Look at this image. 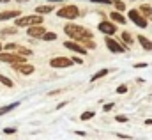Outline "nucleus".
Returning <instances> with one entry per match:
<instances>
[{
	"mask_svg": "<svg viewBox=\"0 0 152 140\" xmlns=\"http://www.w3.org/2000/svg\"><path fill=\"white\" fill-rule=\"evenodd\" d=\"M73 62H75V64H83V60H81V59H78V57L73 59Z\"/></svg>",
	"mask_w": 152,
	"mask_h": 140,
	"instance_id": "2f4dec72",
	"label": "nucleus"
},
{
	"mask_svg": "<svg viewBox=\"0 0 152 140\" xmlns=\"http://www.w3.org/2000/svg\"><path fill=\"white\" fill-rule=\"evenodd\" d=\"M106 46H108V50H110V52H113V53H122V52L126 50V48H122V46L115 41L113 37H110V35L106 37Z\"/></svg>",
	"mask_w": 152,
	"mask_h": 140,
	"instance_id": "9d476101",
	"label": "nucleus"
},
{
	"mask_svg": "<svg viewBox=\"0 0 152 140\" xmlns=\"http://www.w3.org/2000/svg\"><path fill=\"white\" fill-rule=\"evenodd\" d=\"M16 71H20L21 74H32L34 73V66L32 64H27V62H23V64H18V66H12Z\"/></svg>",
	"mask_w": 152,
	"mask_h": 140,
	"instance_id": "9b49d317",
	"label": "nucleus"
},
{
	"mask_svg": "<svg viewBox=\"0 0 152 140\" xmlns=\"http://www.w3.org/2000/svg\"><path fill=\"white\" fill-rule=\"evenodd\" d=\"M75 62L73 59H67V57H53L50 60V66L51 68H71Z\"/></svg>",
	"mask_w": 152,
	"mask_h": 140,
	"instance_id": "423d86ee",
	"label": "nucleus"
},
{
	"mask_svg": "<svg viewBox=\"0 0 152 140\" xmlns=\"http://www.w3.org/2000/svg\"><path fill=\"white\" fill-rule=\"evenodd\" d=\"M80 43H81V44H83L85 48H88V50H94V48H96V44H94V43H92L90 39H81Z\"/></svg>",
	"mask_w": 152,
	"mask_h": 140,
	"instance_id": "4be33fe9",
	"label": "nucleus"
},
{
	"mask_svg": "<svg viewBox=\"0 0 152 140\" xmlns=\"http://www.w3.org/2000/svg\"><path fill=\"white\" fill-rule=\"evenodd\" d=\"M18 105H20V103H12V105L2 106V108H0V115H4V113H7V112H11V110H14V108H16Z\"/></svg>",
	"mask_w": 152,
	"mask_h": 140,
	"instance_id": "aec40b11",
	"label": "nucleus"
},
{
	"mask_svg": "<svg viewBox=\"0 0 152 140\" xmlns=\"http://www.w3.org/2000/svg\"><path fill=\"white\" fill-rule=\"evenodd\" d=\"M140 13L145 16V18H152V7L149 4H145V5H140Z\"/></svg>",
	"mask_w": 152,
	"mask_h": 140,
	"instance_id": "dca6fc26",
	"label": "nucleus"
},
{
	"mask_svg": "<svg viewBox=\"0 0 152 140\" xmlns=\"http://www.w3.org/2000/svg\"><path fill=\"white\" fill-rule=\"evenodd\" d=\"M4 133H5V135H12V133H16V130H14V128H5Z\"/></svg>",
	"mask_w": 152,
	"mask_h": 140,
	"instance_id": "c756f323",
	"label": "nucleus"
},
{
	"mask_svg": "<svg viewBox=\"0 0 152 140\" xmlns=\"http://www.w3.org/2000/svg\"><path fill=\"white\" fill-rule=\"evenodd\" d=\"M64 48H67V50H73L76 53H81V55H85L87 53V50H85V46L81 44V43H78V41H66L64 43Z\"/></svg>",
	"mask_w": 152,
	"mask_h": 140,
	"instance_id": "6e6552de",
	"label": "nucleus"
},
{
	"mask_svg": "<svg viewBox=\"0 0 152 140\" xmlns=\"http://www.w3.org/2000/svg\"><path fill=\"white\" fill-rule=\"evenodd\" d=\"M138 43L142 44V48H143V50H147V52H149V50H152L151 39H147L145 35H138Z\"/></svg>",
	"mask_w": 152,
	"mask_h": 140,
	"instance_id": "ddd939ff",
	"label": "nucleus"
},
{
	"mask_svg": "<svg viewBox=\"0 0 152 140\" xmlns=\"http://www.w3.org/2000/svg\"><path fill=\"white\" fill-rule=\"evenodd\" d=\"M108 73H110L108 69H101V71H97V73H96V74H94V76L90 78V82H96V80H99V78H103V76H106Z\"/></svg>",
	"mask_w": 152,
	"mask_h": 140,
	"instance_id": "a211bd4d",
	"label": "nucleus"
},
{
	"mask_svg": "<svg viewBox=\"0 0 152 140\" xmlns=\"http://www.w3.org/2000/svg\"><path fill=\"white\" fill-rule=\"evenodd\" d=\"M18 32V27H5L0 30V35H12Z\"/></svg>",
	"mask_w": 152,
	"mask_h": 140,
	"instance_id": "f3484780",
	"label": "nucleus"
},
{
	"mask_svg": "<svg viewBox=\"0 0 152 140\" xmlns=\"http://www.w3.org/2000/svg\"><path fill=\"white\" fill-rule=\"evenodd\" d=\"M20 16V11H4L0 13V21H5V20H11V18H18Z\"/></svg>",
	"mask_w": 152,
	"mask_h": 140,
	"instance_id": "f8f14e48",
	"label": "nucleus"
},
{
	"mask_svg": "<svg viewBox=\"0 0 152 140\" xmlns=\"http://www.w3.org/2000/svg\"><path fill=\"white\" fill-rule=\"evenodd\" d=\"M145 66H147L145 62H140V64H134V68H145Z\"/></svg>",
	"mask_w": 152,
	"mask_h": 140,
	"instance_id": "473e14b6",
	"label": "nucleus"
},
{
	"mask_svg": "<svg viewBox=\"0 0 152 140\" xmlns=\"http://www.w3.org/2000/svg\"><path fill=\"white\" fill-rule=\"evenodd\" d=\"M80 14V9L76 5H64L57 11V16L58 18H66V20H75L76 16Z\"/></svg>",
	"mask_w": 152,
	"mask_h": 140,
	"instance_id": "20e7f679",
	"label": "nucleus"
},
{
	"mask_svg": "<svg viewBox=\"0 0 152 140\" xmlns=\"http://www.w3.org/2000/svg\"><path fill=\"white\" fill-rule=\"evenodd\" d=\"M2 50H4V46H2V44H0V52H2Z\"/></svg>",
	"mask_w": 152,
	"mask_h": 140,
	"instance_id": "e433bc0d",
	"label": "nucleus"
},
{
	"mask_svg": "<svg viewBox=\"0 0 152 140\" xmlns=\"http://www.w3.org/2000/svg\"><path fill=\"white\" fill-rule=\"evenodd\" d=\"M124 92H127V85H118L117 87V94H124Z\"/></svg>",
	"mask_w": 152,
	"mask_h": 140,
	"instance_id": "cd10ccee",
	"label": "nucleus"
},
{
	"mask_svg": "<svg viewBox=\"0 0 152 140\" xmlns=\"http://www.w3.org/2000/svg\"><path fill=\"white\" fill-rule=\"evenodd\" d=\"M122 39H124L127 44H131V43H133V37H131V34H129V32H126V30L122 32Z\"/></svg>",
	"mask_w": 152,
	"mask_h": 140,
	"instance_id": "a878e982",
	"label": "nucleus"
},
{
	"mask_svg": "<svg viewBox=\"0 0 152 140\" xmlns=\"http://www.w3.org/2000/svg\"><path fill=\"white\" fill-rule=\"evenodd\" d=\"M112 108H113V103H106V105L103 106V110H104V112H110Z\"/></svg>",
	"mask_w": 152,
	"mask_h": 140,
	"instance_id": "7c9ffc66",
	"label": "nucleus"
},
{
	"mask_svg": "<svg viewBox=\"0 0 152 140\" xmlns=\"http://www.w3.org/2000/svg\"><path fill=\"white\" fill-rule=\"evenodd\" d=\"M129 20H131L136 27H140V29H145V27H147V18H145L140 11H136V9H131V11H129Z\"/></svg>",
	"mask_w": 152,
	"mask_h": 140,
	"instance_id": "39448f33",
	"label": "nucleus"
},
{
	"mask_svg": "<svg viewBox=\"0 0 152 140\" xmlns=\"http://www.w3.org/2000/svg\"><path fill=\"white\" fill-rule=\"evenodd\" d=\"M145 124H152V119H147V121H145Z\"/></svg>",
	"mask_w": 152,
	"mask_h": 140,
	"instance_id": "72a5a7b5",
	"label": "nucleus"
},
{
	"mask_svg": "<svg viewBox=\"0 0 152 140\" xmlns=\"http://www.w3.org/2000/svg\"><path fill=\"white\" fill-rule=\"evenodd\" d=\"M44 32H46V30H44L42 23H41V25H30V27H28V30H27V34L30 35V37H36V39H41Z\"/></svg>",
	"mask_w": 152,
	"mask_h": 140,
	"instance_id": "1a4fd4ad",
	"label": "nucleus"
},
{
	"mask_svg": "<svg viewBox=\"0 0 152 140\" xmlns=\"http://www.w3.org/2000/svg\"><path fill=\"white\" fill-rule=\"evenodd\" d=\"M41 39H44V41H55L57 39V34L55 32H44Z\"/></svg>",
	"mask_w": 152,
	"mask_h": 140,
	"instance_id": "412c9836",
	"label": "nucleus"
},
{
	"mask_svg": "<svg viewBox=\"0 0 152 140\" xmlns=\"http://www.w3.org/2000/svg\"><path fill=\"white\" fill-rule=\"evenodd\" d=\"M16 2H20V4H21V2H28V0H16Z\"/></svg>",
	"mask_w": 152,
	"mask_h": 140,
	"instance_id": "c9c22d12",
	"label": "nucleus"
},
{
	"mask_svg": "<svg viewBox=\"0 0 152 140\" xmlns=\"http://www.w3.org/2000/svg\"><path fill=\"white\" fill-rule=\"evenodd\" d=\"M97 29H99V32H103V34H108V35H110V34L113 35L115 32H117V27H115V23H113V21H106V20H104V21H101Z\"/></svg>",
	"mask_w": 152,
	"mask_h": 140,
	"instance_id": "0eeeda50",
	"label": "nucleus"
},
{
	"mask_svg": "<svg viewBox=\"0 0 152 140\" xmlns=\"http://www.w3.org/2000/svg\"><path fill=\"white\" fill-rule=\"evenodd\" d=\"M18 53H20V55H23V57H28V55H32V50H28V48H21V46H18Z\"/></svg>",
	"mask_w": 152,
	"mask_h": 140,
	"instance_id": "5701e85b",
	"label": "nucleus"
},
{
	"mask_svg": "<svg viewBox=\"0 0 152 140\" xmlns=\"http://www.w3.org/2000/svg\"><path fill=\"white\" fill-rule=\"evenodd\" d=\"M55 2H57V0H55Z\"/></svg>",
	"mask_w": 152,
	"mask_h": 140,
	"instance_id": "4c0bfd02",
	"label": "nucleus"
},
{
	"mask_svg": "<svg viewBox=\"0 0 152 140\" xmlns=\"http://www.w3.org/2000/svg\"><path fill=\"white\" fill-rule=\"evenodd\" d=\"M42 23V14H30V16H18L16 27H30V25H41Z\"/></svg>",
	"mask_w": 152,
	"mask_h": 140,
	"instance_id": "f03ea898",
	"label": "nucleus"
},
{
	"mask_svg": "<svg viewBox=\"0 0 152 140\" xmlns=\"http://www.w3.org/2000/svg\"><path fill=\"white\" fill-rule=\"evenodd\" d=\"M7 2H11V0H0V4H7Z\"/></svg>",
	"mask_w": 152,
	"mask_h": 140,
	"instance_id": "f704fd0d",
	"label": "nucleus"
},
{
	"mask_svg": "<svg viewBox=\"0 0 152 140\" xmlns=\"http://www.w3.org/2000/svg\"><path fill=\"white\" fill-rule=\"evenodd\" d=\"M51 11H53V5H37L36 7V13L37 14H48Z\"/></svg>",
	"mask_w": 152,
	"mask_h": 140,
	"instance_id": "2eb2a0df",
	"label": "nucleus"
},
{
	"mask_svg": "<svg viewBox=\"0 0 152 140\" xmlns=\"http://www.w3.org/2000/svg\"><path fill=\"white\" fill-rule=\"evenodd\" d=\"M64 32L69 35L73 41H81V39H92V32L88 30V29H85V27H81V25H75V23H67L66 27H64Z\"/></svg>",
	"mask_w": 152,
	"mask_h": 140,
	"instance_id": "f257e3e1",
	"label": "nucleus"
},
{
	"mask_svg": "<svg viewBox=\"0 0 152 140\" xmlns=\"http://www.w3.org/2000/svg\"><path fill=\"white\" fill-rule=\"evenodd\" d=\"M115 121H117V122H127V117H126V115H117Z\"/></svg>",
	"mask_w": 152,
	"mask_h": 140,
	"instance_id": "c85d7f7f",
	"label": "nucleus"
},
{
	"mask_svg": "<svg viewBox=\"0 0 152 140\" xmlns=\"http://www.w3.org/2000/svg\"><path fill=\"white\" fill-rule=\"evenodd\" d=\"M0 83H4L5 87H12V82H11L7 76H4V74H0Z\"/></svg>",
	"mask_w": 152,
	"mask_h": 140,
	"instance_id": "393cba45",
	"label": "nucleus"
},
{
	"mask_svg": "<svg viewBox=\"0 0 152 140\" xmlns=\"http://www.w3.org/2000/svg\"><path fill=\"white\" fill-rule=\"evenodd\" d=\"M94 115H96V113H94V112H92V110H88V112H83V113H81V117H80V119H81V121H88V119H92V117H94Z\"/></svg>",
	"mask_w": 152,
	"mask_h": 140,
	"instance_id": "b1692460",
	"label": "nucleus"
},
{
	"mask_svg": "<svg viewBox=\"0 0 152 140\" xmlns=\"http://www.w3.org/2000/svg\"><path fill=\"white\" fill-rule=\"evenodd\" d=\"M110 18L113 20L115 23H126V21H127V20H126V18H124V16L120 14V11H112V14H110Z\"/></svg>",
	"mask_w": 152,
	"mask_h": 140,
	"instance_id": "4468645a",
	"label": "nucleus"
},
{
	"mask_svg": "<svg viewBox=\"0 0 152 140\" xmlns=\"http://www.w3.org/2000/svg\"><path fill=\"white\" fill-rule=\"evenodd\" d=\"M4 50H5V52H14V50H18V44L9 43V44H5V46H4Z\"/></svg>",
	"mask_w": 152,
	"mask_h": 140,
	"instance_id": "bb28decb",
	"label": "nucleus"
},
{
	"mask_svg": "<svg viewBox=\"0 0 152 140\" xmlns=\"http://www.w3.org/2000/svg\"><path fill=\"white\" fill-rule=\"evenodd\" d=\"M112 5H113L117 11H124V9H126V4H124L122 0H112Z\"/></svg>",
	"mask_w": 152,
	"mask_h": 140,
	"instance_id": "6ab92c4d",
	"label": "nucleus"
},
{
	"mask_svg": "<svg viewBox=\"0 0 152 140\" xmlns=\"http://www.w3.org/2000/svg\"><path fill=\"white\" fill-rule=\"evenodd\" d=\"M0 62H7V64H12V66H18V64H23L27 62L23 55L20 53H11V52H0Z\"/></svg>",
	"mask_w": 152,
	"mask_h": 140,
	"instance_id": "7ed1b4c3",
	"label": "nucleus"
}]
</instances>
